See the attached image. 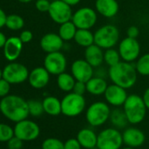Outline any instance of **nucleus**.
<instances>
[{
	"label": "nucleus",
	"mask_w": 149,
	"mask_h": 149,
	"mask_svg": "<svg viewBox=\"0 0 149 149\" xmlns=\"http://www.w3.org/2000/svg\"><path fill=\"white\" fill-rule=\"evenodd\" d=\"M138 74L134 63L124 61L110 67L108 69V77L111 83L125 90L131 89L136 84Z\"/></svg>",
	"instance_id": "obj_1"
},
{
	"label": "nucleus",
	"mask_w": 149,
	"mask_h": 149,
	"mask_svg": "<svg viewBox=\"0 0 149 149\" xmlns=\"http://www.w3.org/2000/svg\"><path fill=\"white\" fill-rule=\"evenodd\" d=\"M0 111L7 119L15 123L27 118L30 115L27 101L17 95H7L2 97Z\"/></svg>",
	"instance_id": "obj_2"
},
{
	"label": "nucleus",
	"mask_w": 149,
	"mask_h": 149,
	"mask_svg": "<svg viewBox=\"0 0 149 149\" xmlns=\"http://www.w3.org/2000/svg\"><path fill=\"white\" fill-rule=\"evenodd\" d=\"M123 110L126 115L129 124L137 125L144 120L147 108L145 105L142 97L137 94H132L128 95L125 104H123Z\"/></svg>",
	"instance_id": "obj_3"
},
{
	"label": "nucleus",
	"mask_w": 149,
	"mask_h": 149,
	"mask_svg": "<svg viewBox=\"0 0 149 149\" xmlns=\"http://www.w3.org/2000/svg\"><path fill=\"white\" fill-rule=\"evenodd\" d=\"M120 33L118 28L111 24H106L100 26L94 33L95 44L104 50L114 47L119 43Z\"/></svg>",
	"instance_id": "obj_4"
},
{
	"label": "nucleus",
	"mask_w": 149,
	"mask_h": 149,
	"mask_svg": "<svg viewBox=\"0 0 149 149\" xmlns=\"http://www.w3.org/2000/svg\"><path fill=\"white\" fill-rule=\"evenodd\" d=\"M61 101V113L69 118L81 115L86 108V100L83 95L73 91L67 93Z\"/></svg>",
	"instance_id": "obj_5"
},
{
	"label": "nucleus",
	"mask_w": 149,
	"mask_h": 149,
	"mask_svg": "<svg viewBox=\"0 0 149 149\" xmlns=\"http://www.w3.org/2000/svg\"><path fill=\"white\" fill-rule=\"evenodd\" d=\"M111 111L110 105L106 102L97 101L87 108L85 118L91 126L97 127L103 125L109 120Z\"/></svg>",
	"instance_id": "obj_6"
},
{
	"label": "nucleus",
	"mask_w": 149,
	"mask_h": 149,
	"mask_svg": "<svg viewBox=\"0 0 149 149\" xmlns=\"http://www.w3.org/2000/svg\"><path fill=\"white\" fill-rule=\"evenodd\" d=\"M123 144L122 133L117 128L109 127L97 134V149H121Z\"/></svg>",
	"instance_id": "obj_7"
},
{
	"label": "nucleus",
	"mask_w": 149,
	"mask_h": 149,
	"mask_svg": "<svg viewBox=\"0 0 149 149\" xmlns=\"http://www.w3.org/2000/svg\"><path fill=\"white\" fill-rule=\"evenodd\" d=\"M98 13L91 7H81L73 13L72 22L77 29H91L97 22Z\"/></svg>",
	"instance_id": "obj_8"
},
{
	"label": "nucleus",
	"mask_w": 149,
	"mask_h": 149,
	"mask_svg": "<svg viewBox=\"0 0 149 149\" xmlns=\"http://www.w3.org/2000/svg\"><path fill=\"white\" fill-rule=\"evenodd\" d=\"M29 73L24 64L12 61L3 69V78L11 84H19L28 80Z\"/></svg>",
	"instance_id": "obj_9"
},
{
	"label": "nucleus",
	"mask_w": 149,
	"mask_h": 149,
	"mask_svg": "<svg viewBox=\"0 0 149 149\" xmlns=\"http://www.w3.org/2000/svg\"><path fill=\"white\" fill-rule=\"evenodd\" d=\"M118 50L122 61L133 63L140 56L141 47L137 39L126 36L119 41Z\"/></svg>",
	"instance_id": "obj_10"
},
{
	"label": "nucleus",
	"mask_w": 149,
	"mask_h": 149,
	"mask_svg": "<svg viewBox=\"0 0 149 149\" xmlns=\"http://www.w3.org/2000/svg\"><path fill=\"white\" fill-rule=\"evenodd\" d=\"M14 136L23 141L35 140L40 133V129L38 124L27 118L17 122L14 126Z\"/></svg>",
	"instance_id": "obj_11"
},
{
	"label": "nucleus",
	"mask_w": 149,
	"mask_h": 149,
	"mask_svg": "<svg viewBox=\"0 0 149 149\" xmlns=\"http://www.w3.org/2000/svg\"><path fill=\"white\" fill-rule=\"evenodd\" d=\"M47 13L51 19L59 25L71 20L73 16L72 6L64 3L61 0L52 1Z\"/></svg>",
	"instance_id": "obj_12"
},
{
	"label": "nucleus",
	"mask_w": 149,
	"mask_h": 149,
	"mask_svg": "<svg viewBox=\"0 0 149 149\" xmlns=\"http://www.w3.org/2000/svg\"><path fill=\"white\" fill-rule=\"evenodd\" d=\"M44 68L53 76L58 74L66 71L68 66V61L66 56L61 52L48 53L44 59Z\"/></svg>",
	"instance_id": "obj_13"
},
{
	"label": "nucleus",
	"mask_w": 149,
	"mask_h": 149,
	"mask_svg": "<svg viewBox=\"0 0 149 149\" xmlns=\"http://www.w3.org/2000/svg\"><path fill=\"white\" fill-rule=\"evenodd\" d=\"M70 71L72 76L77 81L87 83L91 77H94V68L85 60L77 59L71 64Z\"/></svg>",
	"instance_id": "obj_14"
},
{
	"label": "nucleus",
	"mask_w": 149,
	"mask_h": 149,
	"mask_svg": "<svg viewBox=\"0 0 149 149\" xmlns=\"http://www.w3.org/2000/svg\"><path fill=\"white\" fill-rule=\"evenodd\" d=\"M104 98L109 105L113 107H120L125 104L128 94L125 88H122L117 84H109L104 94Z\"/></svg>",
	"instance_id": "obj_15"
},
{
	"label": "nucleus",
	"mask_w": 149,
	"mask_h": 149,
	"mask_svg": "<svg viewBox=\"0 0 149 149\" xmlns=\"http://www.w3.org/2000/svg\"><path fill=\"white\" fill-rule=\"evenodd\" d=\"M50 81V73L43 67H37L33 68L28 77L29 84L36 90L45 88Z\"/></svg>",
	"instance_id": "obj_16"
},
{
	"label": "nucleus",
	"mask_w": 149,
	"mask_h": 149,
	"mask_svg": "<svg viewBox=\"0 0 149 149\" xmlns=\"http://www.w3.org/2000/svg\"><path fill=\"white\" fill-rule=\"evenodd\" d=\"M40 46L41 49L47 54L58 52L63 48L64 40L58 33H48L42 36L40 41Z\"/></svg>",
	"instance_id": "obj_17"
},
{
	"label": "nucleus",
	"mask_w": 149,
	"mask_h": 149,
	"mask_svg": "<svg viewBox=\"0 0 149 149\" xmlns=\"http://www.w3.org/2000/svg\"><path fill=\"white\" fill-rule=\"evenodd\" d=\"M123 142L126 146H130L132 148H137L141 146L145 140H146V136L144 132L136 127H128L126 128L123 133Z\"/></svg>",
	"instance_id": "obj_18"
},
{
	"label": "nucleus",
	"mask_w": 149,
	"mask_h": 149,
	"mask_svg": "<svg viewBox=\"0 0 149 149\" xmlns=\"http://www.w3.org/2000/svg\"><path fill=\"white\" fill-rule=\"evenodd\" d=\"M95 10L104 18L111 19L119 11V5L117 0H96Z\"/></svg>",
	"instance_id": "obj_19"
},
{
	"label": "nucleus",
	"mask_w": 149,
	"mask_h": 149,
	"mask_svg": "<svg viewBox=\"0 0 149 149\" xmlns=\"http://www.w3.org/2000/svg\"><path fill=\"white\" fill-rule=\"evenodd\" d=\"M23 49V42L19 37H10L4 46V55L9 61H15Z\"/></svg>",
	"instance_id": "obj_20"
},
{
	"label": "nucleus",
	"mask_w": 149,
	"mask_h": 149,
	"mask_svg": "<svg viewBox=\"0 0 149 149\" xmlns=\"http://www.w3.org/2000/svg\"><path fill=\"white\" fill-rule=\"evenodd\" d=\"M104 49L101 48L97 44H92L91 46L85 48L84 59L94 68L100 67L104 62Z\"/></svg>",
	"instance_id": "obj_21"
},
{
	"label": "nucleus",
	"mask_w": 149,
	"mask_h": 149,
	"mask_svg": "<svg viewBox=\"0 0 149 149\" xmlns=\"http://www.w3.org/2000/svg\"><path fill=\"white\" fill-rule=\"evenodd\" d=\"M77 139L83 148L94 149L97 147V134L90 128L81 129L77 135Z\"/></svg>",
	"instance_id": "obj_22"
},
{
	"label": "nucleus",
	"mask_w": 149,
	"mask_h": 149,
	"mask_svg": "<svg viewBox=\"0 0 149 149\" xmlns=\"http://www.w3.org/2000/svg\"><path fill=\"white\" fill-rule=\"evenodd\" d=\"M108 85L105 78L94 76L86 83L87 92L92 96H101L104 94Z\"/></svg>",
	"instance_id": "obj_23"
},
{
	"label": "nucleus",
	"mask_w": 149,
	"mask_h": 149,
	"mask_svg": "<svg viewBox=\"0 0 149 149\" xmlns=\"http://www.w3.org/2000/svg\"><path fill=\"white\" fill-rule=\"evenodd\" d=\"M44 112L50 116H58L61 113V101L54 96L46 97L43 101Z\"/></svg>",
	"instance_id": "obj_24"
},
{
	"label": "nucleus",
	"mask_w": 149,
	"mask_h": 149,
	"mask_svg": "<svg viewBox=\"0 0 149 149\" xmlns=\"http://www.w3.org/2000/svg\"><path fill=\"white\" fill-rule=\"evenodd\" d=\"M77 80L72 76L71 73H67L66 71L58 74L56 78V84L58 88L64 92H71L73 91V88Z\"/></svg>",
	"instance_id": "obj_25"
},
{
	"label": "nucleus",
	"mask_w": 149,
	"mask_h": 149,
	"mask_svg": "<svg viewBox=\"0 0 149 149\" xmlns=\"http://www.w3.org/2000/svg\"><path fill=\"white\" fill-rule=\"evenodd\" d=\"M74 40L78 46L86 48L95 43L94 33L91 29H77Z\"/></svg>",
	"instance_id": "obj_26"
},
{
	"label": "nucleus",
	"mask_w": 149,
	"mask_h": 149,
	"mask_svg": "<svg viewBox=\"0 0 149 149\" xmlns=\"http://www.w3.org/2000/svg\"><path fill=\"white\" fill-rule=\"evenodd\" d=\"M109 120L111 121L112 125L117 129L125 128L129 123L124 110L123 109L121 110L118 107H116V109H114L111 111Z\"/></svg>",
	"instance_id": "obj_27"
},
{
	"label": "nucleus",
	"mask_w": 149,
	"mask_h": 149,
	"mask_svg": "<svg viewBox=\"0 0 149 149\" xmlns=\"http://www.w3.org/2000/svg\"><path fill=\"white\" fill-rule=\"evenodd\" d=\"M77 31V27L76 26V25L72 22V20H69L68 22L60 25L58 34L64 41H70L74 40Z\"/></svg>",
	"instance_id": "obj_28"
},
{
	"label": "nucleus",
	"mask_w": 149,
	"mask_h": 149,
	"mask_svg": "<svg viewBox=\"0 0 149 149\" xmlns=\"http://www.w3.org/2000/svg\"><path fill=\"white\" fill-rule=\"evenodd\" d=\"M139 74L142 77L149 76V53L140 55L134 63Z\"/></svg>",
	"instance_id": "obj_29"
},
{
	"label": "nucleus",
	"mask_w": 149,
	"mask_h": 149,
	"mask_svg": "<svg viewBox=\"0 0 149 149\" xmlns=\"http://www.w3.org/2000/svg\"><path fill=\"white\" fill-rule=\"evenodd\" d=\"M121 57L119 54L118 50L115 49L114 47L105 49L104 52V62L106 63L107 66L112 67L121 61Z\"/></svg>",
	"instance_id": "obj_30"
},
{
	"label": "nucleus",
	"mask_w": 149,
	"mask_h": 149,
	"mask_svg": "<svg viewBox=\"0 0 149 149\" xmlns=\"http://www.w3.org/2000/svg\"><path fill=\"white\" fill-rule=\"evenodd\" d=\"M25 21L23 18L18 14H11L6 18V26L12 31H18L24 27Z\"/></svg>",
	"instance_id": "obj_31"
},
{
	"label": "nucleus",
	"mask_w": 149,
	"mask_h": 149,
	"mask_svg": "<svg viewBox=\"0 0 149 149\" xmlns=\"http://www.w3.org/2000/svg\"><path fill=\"white\" fill-rule=\"evenodd\" d=\"M27 104H28V110L30 115H32L33 117H40L43 114L44 108H43L42 102L33 99L27 101Z\"/></svg>",
	"instance_id": "obj_32"
},
{
	"label": "nucleus",
	"mask_w": 149,
	"mask_h": 149,
	"mask_svg": "<svg viewBox=\"0 0 149 149\" xmlns=\"http://www.w3.org/2000/svg\"><path fill=\"white\" fill-rule=\"evenodd\" d=\"M14 136V129L9 125L0 123V142H7Z\"/></svg>",
	"instance_id": "obj_33"
},
{
	"label": "nucleus",
	"mask_w": 149,
	"mask_h": 149,
	"mask_svg": "<svg viewBox=\"0 0 149 149\" xmlns=\"http://www.w3.org/2000/svg\"><path fill=\"white\" fill-rule=\"evenodd\" d=\"M41 149H64V143L56 138H47L42 142Z\"/></svg>",
	"instance_id": "obj_34"
},
{
	"label": "nucleus",
	"mask_w": 149,
	"mask_h": 149,
	"mask_svg": "<svg viewBox=\"0 0 149 149\" xmlns=\"http://www.w3.org/2000/svg\"><path fill=\"white\" fill-rule=\"evenodd\" d=\"M10 91L11 84L4 78L0 79V97H5L9 95Z\"/></svg>",
	"instance_id": "obj_35"
},
{
	"label": "nucleus",
	"mask_w": 149,
	"mask_h": 149,
	"mask_svg": "<svg viewBox=\"0 0 149 149\" xmlns=\"http://www.w3.org/2000/svg\"><path fill=\"white\" fill-rule=\"evenodd\" d=\"M23 140L19 139L16 136H13L11 139L7 141L8 149H22L23 147Z\"/></svg>",
	"instance_id": "obj_36"
},
{
	"label": "nucleus",
	"mask_w": 149,
	"mask_h": 149,
	"mask_svg": "<svg viewBox=\"0 0 149 149\" xmlns=\"http://www.w3.org/2000/svg\"><path fill=\"white\" fill-rule=\"evenodd\" d=\"M51 2L49 0H37L35 2L36 9L40 13H47L50 7Z\"/></svg>",
	"instance_id": "obj_37"
},
{
	"label": "nucleus",
	"mask_w": 149,
	"mask_h": 149,
	"mask_svg": "<svg viewBox=\"0 0 149 149\" xmlns=\"http://www.w3.org/2000/svg\"><path fill=\"white\" fill-rule=\"evenodd\" d=\"M64 149H82V146L77 139H68L64 142Z\"/></svg>",
	"instance_id": "obj_38"
},
{
	"label": "nucleus",
	"mask_w": 149,
	"mask_h": 149,
	"mask_svg": "<svg viewBox=\"0 0 149 149\" xmlns=\"http://www.w3.org/2000/svg\"><path fill=\"white\" fill-rule=\"evenodd\" d=\"M73 92L84 96V95L87 92L86 83H84V82H80V81H77L76 84H74V88H73Z\"/></svg>",
	"instance_id": "obj_39"
},
{
	"label": "nucleus",
	"mask_w": 149,
	"mask_h": 149,
	"mask_svg": "<svg viewBox=\"0 0 149 149\" xmlns=\"http://www.w3.org/2000/svg\"><path fill=\"white\" fill-rule=\"evenodd\" d=\"M19 39L21 40V41L23 42V44H26V43H29L33 38V33L29 30H24L20 33L19 34Z\"/></svg>",
	"instance_id": "obj_40"
},
{
	"label": "nucleus",
	"mask_w": 149,
	"mask_h": 149,
	"mask_svg": "<svg viewBox=\"0 0 149 149\" xmlns=\"http://www.w3.org/2000/svg\"><path fill=\"white\" fill-rule=\"evenodd\" d=\"M126 34H127V37L137 39L138 36L139 35V29L136 26H131L127 28Z\"/></svg>",
	"instance_id": "obj_41"
},
{
	"label": "nucleus",
	"mask_w": 149,
	"mask_h": 149,
	"mask_svg": "<svg viewBox=\"0 0 149 149\" xmlns=\"http://www.w3.org/2000/svg\"><path fill=\"white\" fill-rule=\"evenodd\" d=\"M97 70H95V73H94V76H97V77H104L105 78V76L108 74V71H105L104 68H103L101 66L98 67V68H96Z\"/></svg>",
	"instance_id": "obj_42"
},
{
	"label": "nucleus",
	"mask_w": 149,
	"mask_h": 149,
	"mask_svg": "<svg viewBox=\"0 0 149 149\" xmlns=\"http://www.w3.org/2000/svg\"><path fill=\"white\" fill-rule=\"evenodd\" d=\"M6 18H7V15L6 14L5 11L2 8H0V28H2L6 26Z\"/></svg>",
	"instance_id": "obj_43"
},
{
	"label": "nucleus",
	"mask_w": 149,
	"mask_h": 149,
	"mask_svg": "<svg viewBox=\"0 0 149 149\" xmlns=\"http://www.w3.org/2000/svg\"><path fill=\"white\" fill-rule=\"evenodd\" d=\"M142 98H143V101L145 103L146 107L147 108V110H149V88H147L144 91L143 96H142Z\"/></svg>",
	"instance_id": "obj_44"
},
{
	"label": "nucleus",
	"mask_w": 149,
	"mask_h": 149,
	"mask_svg": "<svg viewBox=\"0 0 149 149\" xmlns=\"http://www.w3.org/2000/svg\"><path fill=\"white\" fill-rule=\"evenodd\" d=\"M61 1L68 4L70 6H76L81 2V0H61Z\"/></svg>",
	"instance_id": "obj_45"
},
{
	"label": "nucleus",
	"mask_w": 149,
	"mask_h": 149,
	"mask_svg": "<svg viewBox=\"0 0 149 149\" xmlns=\"http://www.w3.org/2000/svg\"><path fill=\"white\" fill-rule=\"evenodd\" d=\"M7 39L5 35V33H3L2 32H0V48H2L4 47L6 42Z\"/></svg>",
	"instance_id": "obj_46"
},
{
	"label": "nucleus",
	"mask_w": 149,
	"mask_h": 149,
	"mask_svg": "<svg viewBox=\"0 0 149 149\" xmlns=\"http://www.w3.org/2000/svg\"><path fill=\"white\" fill-rule=\"evenodd\" d=\"M19 2H20V3H23V4H27V3H30V2H32L33 0H18Z\"/></svg>",
	"instance_id": "obj_47"
},
{
	"label": "nucleus",
	"mask_w": 149,
	"mask_h": 149,
	"mask_svg": "<svg viewBox=\"0 0 149 149\" xmlns=\"http://www.w3.org/2000/svg\"><path fill=\"white\" fill-rule=\"evenodd\" d=\"M3 78V70L0 68V79Z\"/></svg>",
	"instance_id": "obj_48"
},
{
	"label": "nucleus",
	"mask_w": 149,
	"mask_h": 149,
	"mask_svg": "<svg viewBox=\"0 0 149 149\" xmlns=\"http://www.w3.org/2000/svg\"><path fill=\"white\" fill-rule=\"evenodd\" d=\"M121 149H135V148H132V147H130V146H125V147H123Z\"/></svg>",
	"instance_id": "obj_49"
},
{
	"label": "nucleus",
	"mask_w": 149,
	"mask_h": 149,
	"mask_svg": "<svg viewBox=\"0 0 149 149\" xmlns=\"http://www.w3.org/2000/svg\"><path fill=\"white\" fill-rule=\"evenodd\" d=\"M37 149H39V148H37ZM40 149H41V148H40Z\"/></svg>",
	"instance_id": "obj_50"
}]
</instances>
